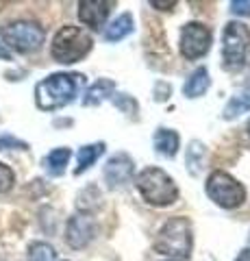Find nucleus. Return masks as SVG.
I'll list each match as a JSON object with an SVG mask.
<instances>
[{"instance_id": "1", "label": "nucleus", "mask_w": 250, "mask_h": 261, "mask_svg": "<svg viewBox=\"0 0 250 261\" xmlns=\"http://www.w3.org/2000/svg\"><path fill=\"white\" fill-rule=\"evenodd\" d=\"M78 83H83L80 74L57 72L46 76L35 85V105L42 111H57L74 100L78 94Z\"/></svg>"}, {"instance_id": "2", "label": "nucleus", "mask_w": 250, "mask_h": 261, "mask_svg": "<svg viewBox=\"0 0 250 261\" xmlns=\"http://www.w3.org/2000/svg\"><path fill=\"white\" fill-rule=\"evenodd\" d=\"M191 244H193V238H191L189 220L176 216L161 226L157 242H155V250L159 255H165V257L181 261V259H187L191 255Z\"/></svg>"}, {"instance_id": "3", "label": "nucleus", "mask_w": 250, "mask_h": 261, "mask_svg": "<svg viewBox=\"0 0 250 261\" xmlns=\"http://www.w3.org/2000/svg\"><path fill=\"white\" fill-rule=\"evenodd\" d=\"M92 44L94 42L87 31H83L80 27L66 24V27H61L54 33L50 55L57 63L70 65V63H76L83 59V57H87V53L92 50Z\"/></svg>"}, {"instance_id": "4", "label": "nucleus", "mask_w": 250, "mask_h": 261, "mask_svg": "<svg viewBox=\"0 0 250 261\" xmlns=\"http://www.w3.org/2000/svg\"><path fill=\"white\" fill-rule=\"evenodd\" d=\"M137 190L148 205L168 207L179 198V187L161 168H146L137 176Z\"/></svg>"}, {"instance_id": "5", "label": "nucleus", "mask_w": 250, "mask_h": 261, "mask_svg": "<svg viewBox=\"0 0 250 261\" xmlns=\"http://www.w3.org/2000/svg\"><path fill=\"white\" fill-rule=\"evenodd\" d=\"M0 37H3V46L7 50L31 55L42 48L46 39V31L33 20H15L5 24L3 31H0Z\"/></svg>"}, {"instance_id": "6", "label": "nucleus", "mask_w": 250, "mask_h": 261, "mask_svg": "<svg viewBox=\"0 0 250 261\" xmlns=\"http://www.w3.org/2000/svg\"><path fill=\"white\" fill-rule=\"evenodd\" d=\"M224 68L231 72L241 70L250 57V29L241 22H229L222 39Z\"/></svg>"}, {"instance_id": "7", "label": "nucleus", "mask_w": 250, "mask_h": 261, "mask_svg": "<svg viewBox=\"0 0 250 261\" xmlns=\"http://www.w3.org/2000/svg\"><path fill=\"white\" fill-rule=\"evenodd\" d=\"M207 196L217 207L235 209L246 200V190H244V185L237 183L231 174L215 170V172H211L207 178Z\"/></svg>"}, {"instance_id": "8", "label": "nucleus", "mask_w": 250, "mask_h": 261, "mask_svg": "<svg viewBox=\"0 0 250 261\" xmlns=\"http://www.w3.org/2000/svg\"><path fill=\"white\" fill-rule=\"evenodd\" d=\"M211 48V31L200 22L185 24L181 31V53L185 59H200Z\"/></svg>"}, {"instance_id": "9", "label": "nucleus", "mask_w": 250, "mask_h": 261, "mask_svg": "<svg viewBox=\"0 0 250 261\" xmlns=\"http://www.w3.org/2000/svg\"><path fill=\"white\" fill-rule=\"evenodd\" d=\"M96 238V220L92 214H83V211H78L74 214L68 224H66V242L70 248H85L87 244Z\"/></svg>"}, {"instance_id": "10", "label": "nucleus", "mask_w": 250, "mask_h": 261, "mask_svg": "<svg viewBox=\"0 0 250 261\" xmlns=\"http://www.w3.org/2000/svg\"><path fill=\"white\" fill-rule=\"evenodd\" d=\"M133 172H135L133 159L126 152H118L104 166V181H107L109 187H122L126 183H131Z\"/></svg>"}, {"instance_id": "11", "label": "nucleus", "mask_w": 250, "mask_h": 261, "mask_svg": "<svg viewBox=\"0 0 250 261\" xmlns=\"http://www.w3.org/2000/svg\"><path fill=\"white\" fill-rule=\"evenodd\" d=\"M114 5L116 3H111V0H83V3H78V18L85 27L98 31L104 27Z\"/></svg>"}, {"instance_id": "12", "label": "nucleus", "mask_w": 250, "mask_h": 261, "mask_svg": "<svg viewBox=\"0 0 250 261\" xmlns=\"http://www.w3.org/2000/svg\"><path fill=\"white\" fill-rule=\"evenodd\" d=\"M116 94V83L109 79H98L96 83L85 92V98H83V105L85 107H96V105L104 102L109 96Z\"/></svg>"}, {"instance_id": "13", "label": "nucleus", "mask_w": 250, "mask_h": 261, "mask_svg": "<svg viewBox=\"0 0 250 261\" xmlns=\"http://www.w3.org/2000/svg\"><path fill=\"white\" fill-rule=\"evenodd\" d=\"M209 87H211V79H209L207 68H198V70L191 72L187 81H185L183 94L187 98H200L203 94H207Z\"/></svg>"}, {"instance_id": "14", "label": "nucleus", "mask_w": 250, "mask_h": 261, "mask_svg": "<svg viewBox=\"0 0 250 261\" xmlns=\"http://www.w3.org/2000/svg\"><path fill=\"white\" fill-rule=\"evenodd\" d=\"M179 133H176L174 128H157V133H155V148L159 154H163V157H174L176 152H179Z\"/></svg>"}, {"instance_id": "15", "label": "nucleus", "mask_w": 250, "mask_h": 261, "mask_svg": "<svg viewBox=\"0 0 250 261\" xmlns=\"http://www.w3.org/2000/svg\"><path fill=\"white\" fill-rule=\"evenodd\" d=\"M104 152V142H98V144H87V146H80L78 152H76V168H74V174H83L87 172L98 157Z\"/></svg>"}, {"instance_id": "16", "label": "nucleus", "mask_w": 250, "mask_h": 261, "mask_svg": "<svg viewBox=\"0 0 250 261\" xmlns=\"http://www.w3.org/2000/svg\"><path fill=\"white\" fill-rule=\"evenodd\" d=\"M70 157H72V150L66 148V146H63V148H54L44 157V170L50 176H61L63 172H66V166H68Z\"/></svg>"}, {"instance_id": "17", "label": "nucleus", "mask_w": 250, "mask_h": 261, "mask_svg": "<svg viewBox=\"0 0 250 261\" xmlns=\"http://www.w3.org/2000/svg\"><path fill=\"white\" fill-rule=\"evenodd\" d=\"M133 27H135V22H133L131 13L118 15V18L104 29V39H107V42H120V39H124L126 35H131Z\"/></svg>"}, {"instance_id": "18", "label": "nucleus", "mask_w": 250, "mask_h": 261, "mask_svg": "<svg viewBox=\"0 0 250 261\" xmlns=\"http://www.w3.org/2000/svg\"><path fill=\"white\" fill-rule=\"evenodd\" d=\"M250 111V83L241 89L239 94H235L229 100V105L224 107V113H222V118L224 120H235L237 116H241V113H246Z\"/></svg>"}, {"instance_id": "19", "label": "nucleus", "mask_w": 250, "mask_h": 261, "mask_svg": "<svg viewBox=\"0 0 250 261\" xmlns=\"http://www.w3.org/2000/svg\"><path fill=\"white\" fill-rule=\"evenodd\" d=\"M205 154H207V150H205V146L200 142H191L189 144L187 154H185V163H187L191 176L200 174V168H203V163H205Z\"/></svg>"}, {"instance_id": "20", "label": "nucleus", "mask_w": 250, "mask_h": 261, "mask_svg": "<svg viewBox=\"0 0 250 261\" xmlns=\"http://www.w3.org/2000/svg\"><path fill=\"white\" fill-rule=\"evenodd\" d=\"M26 261H57V250L48 242H33L26 250Z\"/></svg>"}, {"instance_id": "21", "label": "nucleus", "mask_w": 250, "mask_h": 261, "mask_svg": "<svg viewBox=\"0 0 250 261\" xmlns=\"http://www.w3.org/2000/svg\"><path fill=\"white\" fill-rule=\"evenodd\" d=\"M111 100H114L116 107L122 109L126 116H135V113H137V102H135L133 96H128V94H114V96H111Z\"/></svg>"}, {"instance_id": "22", "label": "nucleus", "mask_w": 250, "mask_h": 261, "mask_svg": "<svg viewBox=\"0 0 250 261\" xmlns=\"http://www.w3.org/2000/svg\"><path fill=\"white\" fill-rule=\"evenodd\" d=\"M0 150H29V144L9 133H0Z\"/></svg>"}, {"instance_id": "23", "label": "nucleus", "mask_w": 250, "mask_h": 261, "mask_svg": "<svg viewBox=\"0 0 250 261\" xmlns=\"http://www.w3.org/2000/svg\"><path fill=\"white\" fill-rule=\"evenodd\" d=\"M15 183V174L9 166H5L3 161H0V194H7L11 192V187Z\"/></svg>"}, {"instance_id": "24", "label": "nucleus", "mask_w": 250, "mask_h": 261, "mask_svg": "<svg viewBox=\"0 0 250 261\" xmlns=\"http://www.w3.org/2000/svg\"><path fill=\"white\" fill-rule=\"evenodd\" d=\"M231 11L235 15H250V0H233Z\"/></svg>"}, {"instance_id": "25", "label": "nucleus", "mask_w": 250, "mask_h": 261, "mask_svg": "<svg viewBox=\"0 0 250 261\" xmlns=\"http://www.w3.org/2000/svg\"><path fill=\"white\" fill-rule=\"evenodd\" d=\"M150 5H152V7H159L161 11H170L172 7H176V3H174V0H170V3H159V0H152Z\"/></svg>"}, {"instance_id": "26", "label": "nucleus", "mask_w": 250, "mask_h": 261, "mask_svg": "<svg viewBox=\"0 0 250 261\" xmlns=\"http://www.w3.org/2000/svg\"><path fill=\"white\" fill-rule=\"evenodd\" d=\"M0 59H5V61H9V59H11V53L7 50L3 44H0Z\"/></svg>"}, {"instance_id": "27", "label": "nucleus", "mask_w": 250, "mask_h": 261, "mask_svg": "<svg viewBox=\"0 0 250 261\" xmlns=\"http://www.w3.org/2000/svg\"><path fill=\"white\" fill-rule=\"evenodd\" d=\"M235 261H250V250H241Z\"/></svg>"}, {"instance_id": "28", "label": "nucleus", "mask_w": 250, "mask_h": 261, "mask_svg": "<svg viewBox=\"0 0 250 261\" xmlns=\"http://www.w3.org/2000/svg\"><path fill=\"white\" fill-rule=\"evenodd\" d=\"M248 133H250V120H248Z\"/></svg>"}, {"instance_id": "29", "label": "nucleus", "mask_w": 250, "mask_h": 261, "mask_svg": "<svg viewBox=\"0 0 250 261\" xmlns=\"http://www.w3.org/2000/svg\"><path fill=\"white\" fill-rule=\"evenodd\" d=\"M168 261H176V259H168Z\"/></svg>"}]
</instances>
